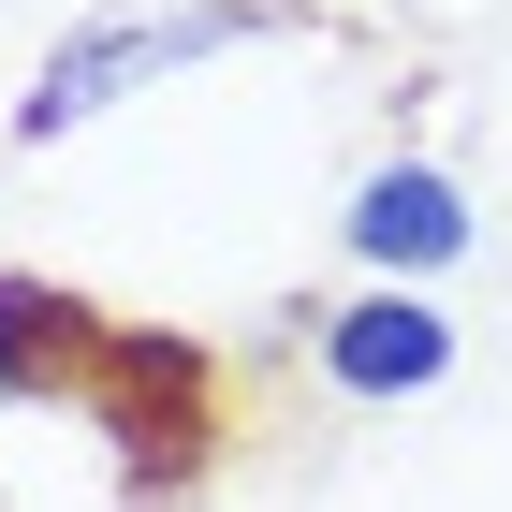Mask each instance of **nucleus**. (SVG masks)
Segmentation results:
<instances>
[{"label":"nucleus","mask_w":512,"mask_h":512,"mask_svg":"<svg viewBox=\"0 0 512 512\" xmlns=\"http://www.w3.org/2000/svg\"><path fill=\"white\" fill-rule=\"evenodd\" d=\"M352 249H381V264H454V249H469V205L439 191L425 161H395V176H366V205H352Z\"/></svg>","instance_id":"obj_3"},{"label":"nucleus","mask_w":512,"mask_h":512,"mask_svg":"<svg viewBox=\"0 0 512 512\" xmlns=\"http://www.w3.org/2000/svg\"><path fill=\"white\" fill-rule=\"evenodd\" d=\"M249 15H132V30H88V44H59L44 59V88H30V132H59V118H88V103H118L132 74H176V59H205V44H235Z\"/></svg>","instance_id":"obj_1"},{"label":"nucleus","mask_w":512,"mask_h":512,"mask_svg":"<svg viewBox=\"0 0 512 512\" xmlns=\"http://www.w3.org/2000/svg\"><path fill=\"white\" fill-rule=\"evenodd\" d=\"M322 366H337V395H410V381H439V366H454V337H439V308L381 293V308H337Z\"/></svg>","instance_id":"obj_2"}]
</instances>
